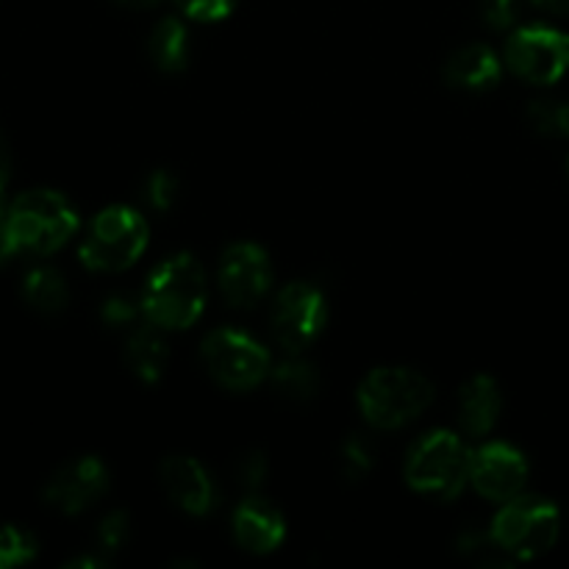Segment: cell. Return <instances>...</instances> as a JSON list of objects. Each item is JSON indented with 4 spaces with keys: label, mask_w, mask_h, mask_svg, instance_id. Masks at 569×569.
Returning <instances> with one entry per match:
<instances>
[{
    "label": "cell",
    "mask_w": 569,
    "mask_h": 569,
    "mask_svg": "<svg viewBox=\"0 0 569 569\" xmlns=\"http://www.w3.org/2000/svg\"><path fill=\"white\" fill-rule=\"evenodd\" d=\"M206 298L209 287L200 261L178 253L150 272L142 292V315L161 331H187L203 315Z\"/></svg>",
    "instance_id": "1"
},
{
    "label": "cell",
    "mask_w": 569,
    "mask_h": 569,
    "mask_svg": "<svg viewBox=\"0 0 569 569\" xmlns=\"http://www.w3.org/2000/svg\"><path fill=\"white\" fill-rule=\"evenodd\" d=\"M6 231L17 253H56L78 231V211L53 189L20 194L3 214Z\"/></svg>",
    "instance_id": "2"
},
{
    "label": "cell",
    "mask_w": 569,
    "mask_h": 569,
    "mask_svg": "<svg viewBox=\"0 0 569 569\" xmlns=\"http://www.w3.org/2000/svg\"><path fill=\"white\" fill-rule=\"evenodd\" d=\"M433 387L426 376L409 367L372 370L359 387V409L370 426L381 431L415 422L431 406Z\"/></svg>",
    "instance_id": "3"
},
{
    "label": "cell",
    "mask_w": 569,
    "mask_h": 569,
    "mask_svg": "<svg viewBox=\"0 0 569 569\" xmlns=\"http://www.w3.org/2000/svg\"><path fill=\"white\" fill-rule=\"evenodd\" d=\"M470 450L453 431H431L411 448L406 459V481L428 498L453 500L470 481Z\"/></svg>",
    "instance_id": "4"
},
{
    "label": "cell",
    "mask_w": 569,
    "mask_h": 569,
    "mask_svg": "<svg viewBox=\"0 0 569 569\" xmlns=\"http://www.w3.org/2000/svg\"><path fill=\"white\" fill-rule=\"evenodd\" d=\"M148 222L128 206H109L89 226L81 242V261L92 272H122L148 250Z\"/></svg>",
    "instance_id": "5"
},
{
    "label": "cell",
    "mask_w": 569,
    "mask_h": 569,
    "mask_svg": "<svg viewBox=\"0 0 569 569\" xmlns=\"http://www.w3.org/2000/svg\"><path fill=\"white\" fill-rule=\"evenodd\" d=\"M561 531V515L550 500L537 495H517L498 511L492 533L511 559H537L548 553Z\"/></svg>",
    "instance_id": "6"
},
{
    "label": "cell",
    "mask_w": 569,
    "mask_h": 569,
    "mask_svg": "<svg viewBox=\"0 0 569 569\" xmlns=\"http://www.w3.org/2000/svg\"><path fill=\"white\" fill-rule=\"evenodd\" d=\"M203 365L217 383L233 392L259 387L272 370L264 345L233 328H220L203 339Z\"/></svg>",
    "instance_id": "7"
},
{
    "label": "cell",
    "mask_w": 569,
    "mask_h": 569,
    "mask_svg": "<svg viewBox=\"0 0 569 569\" xmlns=\"http://www.w3.org/2000/svg\"><path fill=\"white\" fill-rule=\"evenodd\" d=\"M506 61L517 78L548 87V83H556L567 76L569 37L550 26L520 28L506 42Z\"/></svg>",
    "instance_id": "8"
},
{
    "label": "cell",
    "mask_w": 569,
    "mask_h": 569,
    "mask_svg": "<svg viewBox=\"0 0 569 569\" xmlns=\"http://www.w3.org/2000/svg\"><path fill=\"white\" fill-rule=\"evenodd\" d=\"M328 322L326 295L315 283H289L272 303L270 328L276 342L289 353H300L322 333Z\"/></svg>",
    "instance_id": "9"
},
{
    "label": "cell",
    "mask_w": 569,
    "mask_h": 569,
    "mask_svg": "<svg viewBox=\"0 0 569 569\" xmlns=\"http://www.w3.org/2000/svg\"><path fill=\"white\" fill-rule=\"evenodd\" d=\"M272 283V264L264 248L237 242L220 259V292L237 309H253Z\"/></svg>",
    "instance_id": "10"
},
{
    "label": "cell",
    "mask_w": 569,
    "mask_h": 569,
    "mask_svg": "<svg viewBox=\"0 0 569 569\" xmlns=\"http://www.w3.org/2000/svg\"><path fill=\"white\" fill-rule=\"evenodd\" d=\"M528 481V461L515 445L489 442L470 456V483L495 503H509Z\"/></svg>",
    "instance_id": "11"
},
{
    "label": "cell",
    "mask_w": 569,
    "mask_h": 569,
    "mask_svg": "<svg viewBox=\"0 0 569 569\" xmlns=\"http://www.w3.org/2000/svg\"><path fill=\"white\" fill-rule=\"evenodd\" d=\"M109 489V470L94 456L67 461L44 487V500L61 515H81Z\"/></svg>",
    "instance_id": "12"
},
{
    "label": "cell",
    "mask_w": 569,
    "mask_h": 569,
    "mask_svg": "<svg viewBox=\"0 0 569 569\" xmlns=\"http://www.w3.org/2000/svg\"><path fill=\"white\" fill-rule=\"evenodd\" d=\"M167 498L192 517H206L217 506V489L206 467L192 456H170L159 467Z\"/></svg>",
    "instance_id": "13"
},
{
    "label": "cell",
    "mask_w": 569,
    "mask_h": 569,
    "mask_svg": "<svg viewBox=\"0 0 569 569\" xmlns=\"http://www.w3.org/2000/svg\"><path fill=\"white\" fill-rule=\"evenodd\" d=\"M231 528L239 548L256 556L272 553L287 539V522H283L281 511L261 498L242 500L237 506V511H233Z\"/></svg>",
    "instance_id": "14"
},
{
    "label": "cell",
    "mask_w": 569,
    "mask_h": 569,
    "mask_svg": "<svg viewBox=\"0 0 569 569\" xmlns=\"http://www.w3.org/2000/svg\"><path fill=\"white\" fill-rule=\"evenodd\" d=\"M503 61L489 44H467L459 48L445 64V81L461 92H489L500 83Z\"/></svg>",
    "instance_id": "15"
},
{
    "label": "cell",
    "mask_w": 569,
    "mask_h": 569,
    "mask_svg": "<svg viewBox=\"0 0 569 569\" xmlns=\"http://www.w3.org/2000/svg\"><path fill=\"white\" fill-rule=\"evenodd\" d=\"M503 395L495 378L476 376L459 395V420L470 437H483L498 426Z\"/></svg>",
    "instance_id": "16"
},
{
    "label": "cell",
    "mask_w": 569,
    "mask_h": 569,
    "mask_svg": "<svg viewBox=\"0 0 569 569\" xmlns=\"http://www.w3.org/2000/svg\"><path fill=\"white\" fill-rule=\"evenodd\" d=\"M126 361L133 376L142 383L161 381V376L167 370V361H170V348H167V339L161 333V328L153 326V322L133 328L126 342Z\"/></svg>",
    "instance_id": "17"
},
{
    "label": "cell",
    "mask_w": 569,
    "mask_h": 569,
    "mask_svg": "<svg viewBox=\"0 0 569 569\" xmlns=\"http://www.w3.org/2000/svg\"><path fill=\"white\" fill-rule=\"evenodd\" d=\"M150 56L164 72H181L189 64V31L178 17H164L150 33Z\"/></svg>",
    "instance_id": "18"
},
{
    "label": "cell",
    "mask_w": 569,
    "mask_h": 569,
    "mask_svg": "<svg viewBox=\"0 0 569 569\" xmlns=\"http://www.w3.org/2000/svg\"><path fill=\"white\" fill-rule=\"evenodd\" d=\"M22 295L31 303V309L42 311V315H59L70 298L64 278L53 267H37V270L28 272L26 281H22Z\"/></svg>",
    "instance_id": "19"
},
{
    "label": "cell",
    "mask_w": 569,
    "mask_h": 569,
    "mask_svg": "<svg viewBox=\"0 0 569 569\" xmlns=\"http://www.w3.org/2000/svg\"><path fill=\"white\" fill-rule=\"evenodd\" d=\"M270 378L278 392L289 400H311L320 392V376H317L315 365L298 359V356L272 367Z\"/></svg>",
    "instance_id": "20"
},
{
    "label": "cell",
    "mask_w": 569,
    "mask_h": 569,
    "mask_svg": "<svg viewBox=\"0 0 569 569\" xmlns=\"http://www.w3.org/2000/svg\"><path fill=\"white\" fill-rule=\"evenodd\" d=\"M456 548H459V553L465 556L467 561H472L476 567L495 569V567L511 565V556L506 553L503 545L495 539L492 528H489V531H481V528H467V531H461L459 539H456Z\"/></svg>",
    "instance_id": "21"
},
{
    "label": "cell",
    "mask_w": 569,
    "mask_h": 569,
    "mask_svg": "<svg viewBox=\"0 0 569 569\" xmlns=\"http://www.w3.org/2000/svg\"><path fill=\"white\" fill-rule=\"evenodd\" d=\"M528 122L542 137H569V100H533L528 106Z\"/></svg>",
    "instance_id": "22"
},
{
    "label": "cell",
    "mask_w": 569,
    "mask_h": 569,
    "mask_svg": "<svg viewBox=\"0 0 569 569\" xmlns=\"http://www.w3.org/2000/svg\"><path fill=\"white\" fill-rule=\"evenodd\" d=\"M372 465H376V450L365 433H353V437L345 439L342 450H339V467H342V476L348 481H361V478L370 476Z\"/></svg>",
    "instance_id": "23"
},
{
    "label": "cell",
    "mask_w": 569,
    "mask_h": 569,
    "mask_svg": "<svg viewBox=\"0 0 569 569\" xmlns=\"http://www.w3.org/2000/svg\"><path fill=\"white\" fill-rule=\"evenodd\" d=\"M37 556V542L28 531L17 526L0 528V569L20 567Z\"/></svg>",
    "instance_id": "24"
},
{
    "label": "cell",
    "mask_w": 569,
    "mask_h": 569,
    "mask_svg": "<svg viewBox=\"0 0 569 569\" xmlns=\"http://www.w3.org/2000/svg\"><path fill=\"white\" fill-rule=\"evenodd\" d=\"M131 537V520H128L126 511H111L100 520L98 533H94V542H98V553H103L106 559L117 553L122 545Z\"/></svg>",
    "instance_id": "25"
},
{
    "label": "cell",
    "mask_w": 569,
    "mask_h": 569,
    "mask_svg": "<svg viewBox=\"0 0 569 569\" xmlns=\"http://www.w3.org/2000/svg\"><path fill=\"white\" fill-rule=\"evenodd\" d=\"M144 200H148L150 209L156 211H170L176 206L178 198V178L170 170H156L150 172L148 181H144Z\"/></svg>",
    "instance_id": "26"
},
{
    "label": "cell",
    "mask_w": 569,
    "mask_h": 569,
    "mask_svg": "<svg viewBox=\"0 0 569 569\" xmlns=\"http://www.w3.org/2000/svg\"><path fill=\"white\" fill-rule=\"evenodd\" d=\"M142 315V298L133 300L128 295H111L100 306V317H103L106 326L111 328H126L137 322V317Z\"/></svg>",
    "instance_id": "27"
},
{
    "label": "cell",
    "mask_w": 569,
    "mask_h": 569,
    "mask_svg": "<svg viewBox=\"0 0 569 569\" xmlns=\"http://www.w3.org/2000/svg\"><path fill=\"white\" fill-rule=\"evenodd\" d=\"M239 0H176L178 9L189 17V20L198 22H217L226 20L233 9H237Z\"/></svg>",
    "instance_id": "28"
},
{
    "label": "cell",
    "mask_w": 569,
    "mask_h": 569,
    "mask_svg": "<svg viewBox=\"0 0 569 569\" xmlns=\"http://www.w3.org/2000/svg\"><path fill=\"white\" fill-rule=\"evenodd\" d=\"M267 478V456L259 453V450H253V453H244L242 459H239V483H242L244 489H259L261 483H264Z\"/></svg>",
    "instance_id": "29"
},
{
    "label": "cell",
    "mask_w": 569,
    "mask_h": 569,
    "mask_svg": "<svg viewBox=\"0 0 569 569\" xmlns=\"http://www.w3.org/2000/svg\"><path fill=\"white\" fill-rule=\"evenodd\" d=\"M481 14L492 28H509L517 17V0H481Z\"/></svg>",
    "instance_id": "30"
},
{
    "label": "cell",
    "mask_w": 569,
    "mask_h": 569,
    "mask_svg": "<svg viewBox=\"0 0 569 569\" xmlns=\"http://www.w3.org/2000/svg\"><path fill=\"white\" fill-rule=\"evenodd\" d=\"M539 9L553 11V14H569V0H533Z\"/></svg>",
    "instance_id": "31"
},
{
    "label": "cell",
    "mask_w": 569,
    "mask_h": 569,
    "mask_svg": "<svg viewBox=\"0 0 569 569\" xmlns=\"http://www.w3.org/2000/svg\"><path fill=\"white\" fill-rule=\"evenodd\" d=\"M9 172H11L9 148H6L3 137H0V183H3V187H6V181H9Z\"/></svg>",
    "instance_id": "32"
},
{
    "label": "cell",
    "mask_w": 569,
    "mask_h": 569,
    "mask_svg": "<svg viewBox=\"0 0 569 569\" xmlns=\"http://www.w3.org/2000/svg\"><path fill=\"white\" fill-rule=\"evenodd\" d=\"M114 3L126 6V9H153V6H159L161 0H114Z\"/></svg>",
    "instance_id": "33"
},
{
    "label": "cell",
    "mask_w": 569,
    "mask_h": 569,
    "mask_svg": "<svg viewBox=\"0 0 569 569\" xmlns=\"http://www.w3.org/2000/svg\"><path fill=\"white\" fill-rule=\"evenodd\" d=\"M0 220H3V183H0Z\"/></svg>",
    "instance_id": "34"
},
{
    "label": "cell",
    "mask_w": 569,
    "mask_h": 569,
    "mask_svg": "<svg viewBox=\"0 0 569 569\" xmlns=\"http://www.w3.org/2000/svg\"><path fill=\"white\" fill-rule=\"evenodd\" d=\"M567 172H569V161H567Z\"/></svg>",
    "instance_id": "35"
}]
</instances>
